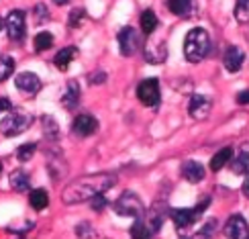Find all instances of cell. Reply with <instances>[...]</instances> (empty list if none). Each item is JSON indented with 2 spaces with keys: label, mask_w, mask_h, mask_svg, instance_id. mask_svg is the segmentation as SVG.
I'll use <instances>...</instances> for the list:
<instances>
[{
  "label": "cell",
  "mask_w": 249,
  "mask_h": 239,
  "mask_svg": "<svg viewBox=\"0 0 249 239\" xmlns=\"http://www.w3.org/2000/svg\"><path fill=\"white\" fill-rule=\"evenodd\" d=\"M76 235H78L80 239H96V237H98L96 229H94V227H92L88 221H82V223L76 225Z\"/></svg>",
  "instance_id": "cell-27"
},
{
  "label": "cell",
  "mask_w": 249,
  "mask_h": 239,
  "mask_svg": "<svg viewBox=\"0 0 249 239\" xmlns=\"http://www.w3.org/2000/svg\"><path fill=\"white\" fill-rule=\"evenodd\" d=\"M198 211L196 209H178L172 213V221L176 225V229H186V227H190L196 219H198Z\"/></svg>",
  "instance_id": "cell-14"
},
{
  "label": "cell",
  "mask_w": 249,
  "mask_h": 239,
  "mask_svg": "<svg viewBox=\"0 0 249 239\" xmlns=\"http://www.w3.org/2000/svg\"><path fill=\"white\" fill-rule=\"evenodd\" d=\"M29 184H31V178L29 174L23 172V170H15L13 174H10V186L17 190V192H25L29 190Z\"/></svg>",
  "instance_id": "cell-20"
},
{
  "label": "cell",
  "mask_w": 249,
  "mask_h": 239,
  "mask_svg": "<svg viewBox=\"0 0 249 239\" xmlns=\"http://www.w3.org/2000/svg\"><path fill=\"white\" fill-rule=\"evenodd\" d=\"M237 102H239V105H249V90H241L239 94H237Z\"/></svg>",
  "instance_id": "cell-36"
},
{
  "label": "cell",
  "mask_w": 249,
  "mask_h": 239,
  "mask_svg": "<svg viewBox=\"0 0 249 239\" xmlns=\"http://www.w3.org/2000/svg\"><path fill=\"white\" fill-rule=\"evenodd\" d=\"M243 194L249 199V172L245 174V180H243Z\"/></svg>",
  "instance_id": "cell-38"
},
{
  "label": "cell",
  "mask_w": 249,
  "mask_h": 239,
  "mask_svg": "<svg viewBox=\"0 0 249 239\" xmlns=\"http://www.w3.org/2000/svg\"><path fill=\"white\" fill-rule=\"evenodd\" d=\"M0 172H2V164H0Z\"/></svg>",
  "instance_id": "cell-42"
},
{
  "label": "cell",
  "mask_w": 249,
  "mask_h": 239,
  "mask_svg": "<svg viewBox=\"0 0 249 239\" xmlns=\"http://www.w3.org/2000/svg\"><path fill=\"white\" fill-rule=\"evenodd\" d=\"M29 202H31V206H33L35 211H43L45 206L49 204V194H47V190H43V188L31 190V194H29Z\"/></svg>",
  "instance_id": "cell-19"
},
{
  "label": "cell",
  "mask_w": 249,
  "mask_h": 239,
  "mask_svg": "<svg viewBox=\"0 0 249 239\" xmlns=\"http://www.w3.org/2000/svg\"><path fill=\"white\" fill-rule=\"evenodd\" d=\"M4 29L13 41L23 39L25 37V13L23 10H10L4 20Z\"/></svg>",
  "instance_id": "cell-6"
},
{
  "label": "cell",
  "mask_w": 249,
  "mask_h": 239,
  "mask_svg": "<svg viewBox=\"0 0 249 239\" xmlns=\"http://www.w3.org/2000/svg\"><path fill=\"white\" fill-rule=\"evenodd\" d=\"M13 72H15V59L2 55L0 57V82H4L6 78L13 76Z\"/></svg>",
  "instance_id": "cell-26"
},
{
  "label": "cell",
  "mask_w": 249,
  "mask_h": 239,
  "mask_svg": "<svg viewBox=\"0 0 249 239\" xmlns=\"http://www.w3.org/2000/svg\"><path fill=\"white\" fill-rule=\"evenodd\" d=\"M168 8L172 10L174 15L184 17V15H188V13H190L192 0H168Z\"/></svg>",
  "instance_id": "cell-24"
},
{
  "label": "cell",
  "mask_w": 249,
  "mask_h": 239,
  "mask_svg": "<svg viewBox=\"0 0 249 239\" xmlns=\"http://www.w3.org/2000/svg\"><path fill=\"white\" fill-rule=\"evenodd\" d=\"M243 61H245V54H243V49L239 47H227L225 51V55H223V64H225V70L227 72H231V74H235V72H239L241 66H243Z\"/></svg>",
  "instance_id": "cell-13"
},
{
  "label": "cell",
  "mask_w": 249,
  "mask_h": 239,
  "mask_svg": "<svg viewBox=\"0 0 249 239\" xmlns=\"http://www.w3.org/2000/svg\"><path fill=\"white\" fill-rule=\"evenodd\" d=\"M163 217H165V204H160V202H153L147 213H145V225H147V229L153 233H158L163 225Z\"/></svg>",
  "instance_id": "cell-11"
},
{
  "label": "cell",
  "mask_w": 249,
  "mask_h": 239,
  "mask_svg": "<svg viewBox=\"0 0 249 239\" xmlns=\"http://www.w3.org/2000/svg\"><path fill=\"white\" fill-rule=\"evenodd\" d=\"M4 29V20H2V17H0V31Z\"/></svg>",
  "instance_id": "cell-40"
},
{
  "label": "cell",
  "mask_w": 249,
  "mask_h": 239,
  "mask_svg": "<svg viewBox=\"0 0 249 239\" xmlns=\"http://www.w3.org/2000/svg\"><path fill=\"white\" fill-rule=\"evenodd\" d=\"M145 57H147V61H151V64H161V61H165V57H168V49H165L163 43L155 45V47H147L145 49Z\"/></svg>",
  "instance_id": "cell-22"
},
{
  "label": "cell",
  "mask_w": 249,
  "mask_h": 239,
  "mask_svg": "<svg viewBox=\"0 0 249 239\" xmlns=\"http://www.w3.org/2000/svg\"><path fill=\"white\" fill-rule=\"evenodd\" d=\"M96 129H98V121L92 115H80L71 123V131H74L76 137H90Z\"/></svg>",
  "instance_id": "cell-12"
},
{
  "label": "cell",
  "mask_w": 249,
  "mask_h": 239,
  "mask_svg": "<svg viewBox=\"0 0 249 239\" xmlns=\"http://www.w3.org/2000/svg\"><path fill=\"white\" fill-rule=\"evenodd\" d=\"M231 170L233 174H247L249 172V151H241L237 158H231Z\"/></svg>",
  "instance_id": "cell-21"
},
{
  "label": "cell",
  "mask_w": 249,
  "mask_h": 239,
  "mask_svg": "<svg viewBox=\"0 0 249 239\" xmlns=\"http://www.w3.org/2000/svg\"><path fill=\"white\" fill-rule=\"evenodd\" d=\"M105 206H108L105 194H98V196H94V199H90V209L94 213H102L105 211Z\"/></svg>",
  "instance_id": "cell-33"
},
{
  "label": "cell",
  "mask_w": 249,
  "mask_h": 239,
  "mask_svg": "<svg viewBox=\"0 0 249 239\" xmlns=\"http://www.w3.org/2000/svg\"><path fill=\"white\" fill-rule=\"evenodd\" d=\"M117 184V176L115 174H88V176H80V178L71 180L64 192H61V201L66 204H78V202H86L90 199H94L98 194H105L108 188Z\"/></svg>",
  "instance_id": "cell-1"
},
{
  "label": "cell",
  "mask_w": 249,
  "mask_h": 239,
  "mask_svg": "<svg viewBox=\"0 0 249 239\" xmlns=\"http://www.w3.org/2000/svg\"><path fill=\"white\" fill-rule=\"evenodd\" d=\"M158 29V17H155L153 10H145V13L141 15V31L145 35H151L153 31Z\"/></svg>",
  "instance_id": "cell-23"
},
{
  "label": "cell",
  "mask_w": 249,
  "mask_h": 239,
  "mask_svg": "<svg viewBox=\"0 0 249 239\" xmlns=\"http://www.w3.org/2000/svg\"><path fill=\"white\" fill-rule=\"evenodd\" d=\"M51 45H53V35L47 33V31H41L35 37V51H47Z\"/></svg>",
  "instance_id": "cell-28"
},
{
  "label": "cell",
  "mask_w": 249,
  "mask_h": 239,
  "mask_svg": "<svg viewBox=\"0 0 249 239\" xmlns=\"http://www.w3.org/2000/svg\"><path fill=\"white\" fill-rule=\"evenodd\" d=\"M84 18H86V10H84V8H74V10L70 13V27H71V29H78Z\"/></svg>",
  "instance_id": "cell-31"
},
{
  "label": "cell",
  "mask_w": 249,
  "mask_h": 239,
  "mask_svg": "<svg viewBox=\"0 0 249 239\" xmlns=\"http://www.w3.org/2000/svg\"><path fill=\"white\" fill-rule=\"evenodd\" d=\"M231 158H233V149H231V147H223V149H219V151L214 153V158L211 160V170H213V172L223 170L225 165L231 162Z\"/></svg>",
  "instance_id": "cell-18"
},
{
  "label": "cell",
  "mask_w": 249,
  "mask_h": 239,
  "mask_svg": "<svg viewBox=\"0 0 249 239\" xmlns=\"http://www.w3.org/2000/svg\"><path fill=\"white\" fill-rule=\"evenodd\" d=\"M225 235L227 239H249V225L241 215L229 217V221L225 223Z\"/></svg>",
  "instance_id": "cell-7"
},
{
  "label": "cell",
  "mask_w": 249,
  "mask_h": 239,
  "mask_svg": "<svg viewBox=\"0 0 249 239\" xmlns=\"http://www.w3.org/2000/svg\"><path fill=\"white\" fill-rule=\"evenodd\" d=\"M182 239H190V237H182Z\"/></svg>",
  "instance_id": "cell-43"
},
{
  "label": "cell",
  "mask_w": 249,
  "mask_h": 239,
  "mask_svg": "<svg viewBox=\"0 0 249 239\" xmlns=\"http://www.w3.org/2000/svg\"><path fill=\"white\" fill-rule=\"evenodd\" d=\"M33 15H35V23H39V25H43V23H47V20H49V10H47L45 4H41V2L35 6Z\"/></svg>",
  "instance_id": "cell-32"
},
{
  "label": "cell",
  "mask_w": 249,
  "mask_h": 239,
  "mask_svg": "<svg viewBox=\"0 0 249 239\" xmlns=\"http://www.w3.org/2000/svg\"><path fill=\"white\" fill-rule=\"evenodd\" d=\"M13 239H23V235H15V237H13Z\"/></svg>",
  "instance_id": "cell-41"
},
{
  "label": "cell",
  "mask_w": 249,
  "mask_h": 239,
  "mask_svg": "<svg viewBox=\"0 0 249 239\" xmlns=\"http://www.w3.org/2000/svg\"><path fill=\"white\" fill-rule=\"evenodd\" d=\"M141 41H139V35L137 31H135L133 27H124L121 33H119V47H121V54L123 55H133L135 51L139 49Z\"/></svg>",
  "instance_id": "cell-8"
},
{
  "label": "cell",
  "mask_w": 249,
  "mask_h": 239,
  "mask_svg": "<svg viewBox=\"0 0 249 239\" xmlns=\"http://www.w3.org/2000/svg\"><path fill=\"white\" fill-rule=\"evenodd\" d=\"M10 109H13L10 100L8 98H0V112H2V110H10Z\"/></svg>",
  "instance_id": "cell-37"
},
{
  "label": "cell",
  "mask_w": 249,
  "mask_h": 239,
  "mask_svg": "<svg viewBox=\"0 0 249 239\" xmlns=\"http://www.w3.org/2000/svg\"><path fill=\"white\" fill-rule=\"evenodd\" d=\"M31 123H33V117L27 115V112H20V110H15V112H8V115L0 121V133L4 137H17V135L25 133Z\"/></svg>",
  "instance_id": "cell-3"
},
{
  "label": "cell",
  "mask_w": 249,
  "mask_h": 239,
  "mask_svg": "<svg viewBox=\"0 0 249 239\" xmlns=\"http://www.w3.org/2000/svg\"><path fill=\"white\" fill-rule=\"evenodd\" d=\"M131 237H133V239H151V231L147 229L145 221L137 219V221L133 223V227H131Z\"/></svg>",
  "instance_id": "cell-25"
},
{
  "label": "cell",
  "mask_w": 249,
  "mask_h": 239,
  "mask_svg": "<svg viewBox=\"0 0 249 239\" xmlns=\"http://www.w3.org/2000/svg\"><path fill=\"white\" fill-rule=\"evenodd\" d=\"M78 102H80V84L74 80H70L64 96H61V105H64L68 110H71V109L78 107Z\"/></svg>",
  "instance_id": "cell-16"
},
{
  "label": "cell",
  "mask_w": 249,
  "mask_h": 239,
  "mask_svg": "<svg viewBox=\"0 0 249 239\" xmlns=\"http://www.w3.org/2000/svg\"><path fill=\"white\" fill-rule=\"evenodd\" d=\"M112 206H115V211L121 217H133V219H139V217L143 215V211H145L141 199L135 192H124Z\"/></svg>",
  "instance_id": "cell-4"
},
{
  "label": "cell",
  "mask_w": 249,
  "mask_h": 239,
  "mask_svg": "<svg viewBox=\"0 0 249 239\" xmlns=\"http://www.w3.org/2000/svg\"><path fill=\"white\" fill-rule=\"evenodd\" d=\"M211 109H213V102L202 94H194L188 102V115L196 121H204L211 115Z\"/></svg>",
  "instance_id": "cell-9"
},
{
  "label": "cell",
  "mask_w": 249,
  "mask_h": 239,
  "mask_svg": "<svg viewBox=\"0 0 249 239\" xmlns=\"http://www.w3.org/2000/svg\"><path fill=\"white\" fill-rule=\"evenodd\" d=\"M182 176H184V178L188 180V182L198 184V182L204 180L206 172H204V168H202L200 162H186V164L182 165Z\"/></svg>",
  "instance_id": "cell-15"
},
{
  "label": "cell",
  "mask_w": 249,
  "mask_h": 239,
  "mask_svg": "<svg viewBox=\"0 0 249 239\" xmlns=\"http://www.w3.org/2000/svg\"><path fill=\"white\" fill-rule=\"evenodd\" d=\"M15 84L27 96H35L41 90V80H39L37 74H33V72H23V74H18L15 78Z\"/></svg>",
  "instance_id": "cell-10"
},
{
  "label": "cell",
  "mask_w": 249,
  "mask_h": 239,
  "mask_svg": "<svg viewBox=\"0 0 249 239\" xmlns=\"http://www.w3.org/2000/svg\"><path fill=\"white\" fill-rule=\"evenodd\" d=\"M137 98L143 102L145 107H158L161 94H160V82L155 78H147L143 80L137 86Z\"/></svg>",
  "instance_id": "cell-5"
},
{
  "label": "cell",
  "mask_w": 249,
  "mask_h": 239,
  "mask_svg": "<svg viewBox=\"0 0 249 239\" xmlns=\"http://www.w3.org/2000/svg\"><path fill=\"white\" fill-rule=\"evenodd\" d=\"M105 80H107L105 72H94V74H90V84H102Z\"/></svg>",
  "instance_id": "cell-35"
},
{
  "label": "cell",
  "mask_w": 249,
  "mask_h": 239,
  "mask_svg": "<svg viewBox=\"0 0 249 239\" xmlns=\"http://www.w3.org/2000/svg\"><path fill=\"white\" fill-rule=\"evenodd\" d=\"M43 131L47 133V137H55L57 135V125L53 117H43Z\"/></svg>",
  "instance_id": "cell-34"
},
{
  "label": "cell",
  "mask_w": 249,
  "mask_h": 239,
  "mask_svg": "<svg viewBox=\"0 0 249 239\" xmlns=\"http://www.w3.org/2000/svg\"><path fill=\"white\" fill-rule=\"evenodd\" d=\"M35 151H37V145H35V143H25V145H20V147L17 149V160H18V162H29V160L35 155Z\"/></svg>",
  "instance_id": "cell-30"
},
{
  "label": "cell",
  "mask_w": 249,
  "mask_h": 239,
  "mask_svg": "<svg viewBox=\"0 0 249 239\" xmlns=\"http://www.w3.org/2000/svg\"><path fill=\"white\" fill-rule=\"evenodd\" d=\"M53 4H57V6H64V4H70V0H53Z\"/></svg>",
  "instance_id": "cell-39"
},
{
  "label": "cell",
  "mask_w": 249,
  "mask_h": 239,
  "mask_svg": "<svg viewBox=\"0 0 249 239\" xmlns=\"http://www.w3.org/2000/svg\"><path fill=\"white\" fill-rule=\"evenodd\" d=\"M235 18L239 23H249V0H237L235 2Z\"/></svg>",
  "instance_id": "cell-29"
},
{
  "label": "cell",
  "mask_w": 249,
  "mask_h": 239,
  "mask_svg": "<svg viewBox=\"0 0 249 239\" xmlns=\"http://www.w3.org/2000/svg\"><path fill=\"white\" fill-rule=\"evenodd\" d=\"M78 57V49L76 47H64L61 51H57L55 54V57H53V64L57 66V70H68L70 68V64L74 61Z\"/></svg>",
  "instance_id": "cell-17"
},
{
  "label": "cell",
  "mask_w": 249,
  "mask_h": 239,
  "mask_svg": "<svg viewBox=\"0 0 249 239\" xmlns=\"http://www.w3.org/2000/svg\"><path fill=\"white\" fill-rule=\"evenodd\" d=\"M211 49V37L204 29H192L184 39V55L192 64H198Z\"/></svg>",
  "instance_id": "cell-2"
}]
</instances>
